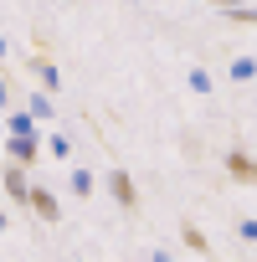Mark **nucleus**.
Masks as SVG:
<instances>
[{
  "instance_id": "9d476101",
  "label": "nucleus",
  "mask_w": 257,
  "mask_h": 262,
  "mask_svg": "<svg viewBox=\"0 0 257 262\" xmlns=\"http://www.w3.org/2000/svg\"><path fill=\"white\" fill-rule=\"evenodd\" d=\"M185 88H190V93H201V98H206V93H216V77H211V67L190 62V67H185Z\"/></svg>"
},
{
  "instance_id": "39448f33",
  "label": "nucleus",
  "mask_w": 257,
  "mask_h": 262,
  "mask_svg": "<svg viewBox=\"0 0 257 262\" xmlns=\"http://www.w3.org/2000/svg\"><path fill=\"white\" fill-rule=\"evenodd\" d=\"M47 128H36L31 118H26V108H11L6 118H0V139H41Z\"/></svg>"
},
{
  "instance_id": "1a4fd4ad",
  "label": "nucleus",
  "mask_w": 257,
  "mask_h": 262,
  "mask_svg": "<svg viewBox=\"0 0 257 262\" xmlns=\"http://www.w3.org/2000/svg\"><path fill=\"white\" fill-rule=\"evenodd\" d=\"M226 77H231V82H257V57H252V52H237V57L226 62Z\"/></svg>"
},
{
  "instance_id": "7ed1b4c3",
  "label": "nucleus",
  "mask_w": 257,
  "mask_h": 262,
  "mask_svg": "<svg viewBox=\"0 0 257 262\" xmlns=\"http://www.w3.org/2000/svg\"><path fill=\"white\" fill-rule=\"evenodd\" d=\"M0 155L21 170H31V165H41V139H0Z\"/></svg>"
},
{
  "instance_id": "aec40b11",
  "label": "nucleus",
  "mask_w": 257,
  "mask_h": 262,
  "mask_svg": "<svg viewBox=\"0 0 257 262\" xmlns=\"http://www.w3.org/2000/svg\"><path fill=\"white\" fill-rule=\"evenodd\" d=\"M252 41H257V31H252Z\"/></svg>"
},
{
  "instance_id": "412c9836",
  "label": "nucleus",
  "mask_w": 257,
  "mask_h": 262,
  "mask_svg": "<svg viewBox=\"0 0 257 262\" xmlns=\"http://www.w3.org/2000/svg\"><path fill=\"white\" fill-rule=\"evenodd\" d=\"M0 36H6V31H0Z\"/></svg>"
},
{
  "instance_id": "f3484780",
  "label": "nucleus",
  "mask_w": 257,
  "mask_h": 262,
  "mask_svg": "<svg viewBox=\"0 0 257 262\" xmlns=\"http://www.w3.org/2000/svg\"><path fill=\"white\" fill-rule=\"evenodd\" d=\"M149 262H175V257L170 252H149Z\"/></svg>"
},
{
  "instance_id": "f03ea898",
  "label": "nucleus",
  "mask_w": 257,
  "mask_h": 262,
  "mask_svg": "<svg viewBox=\"0 0 257 262\" xmlns=\"http://www.w3.org/2000/svg\"><path fill=\"white\" fill-rule=\"evenodd\" d=\"M103 185H108V195H113L123 211H139V185H134V175H128V170H108Z\"/></svg>"
},
{
  "instance_id": "4468645a",
  "label": "nucleus",
  "mask_w": 257,
  "mask_h": 262,
  "mask_svg": "<svg viewBox=\"0 0 257 262\" xmlns=\"http://www.w3.org/2000/svg\"><path fill=\"white\" fill-rule=\"evenodd\" d=\"M221 21H231V26H252V31H257V6H247V11H242V6H226Z\"/></svg>"
},
{
  "instance_id": "6e6552de",
  "label": "nucleus",
  "mask_w": 257,
  "mask_h": 262,
  "mask_svg": "<svg viewBox=\"0 0 257 262\" xmlns=\"http://www.w3.org/2000/svg\"><path fill=\"white\" fill-rule=\"evenodd\" d=\"M21 108H26V118H31V123H36V128H41V123H52V118H57V103H52V98H47V93H36V88H31V93H26V103H21Z\"/></svg>"
},
{
  "instance_id": "f8f14e48",
  "label": "nucleus",
  "mask_w": 257,
  "mask_h": 262,
  "mask_svg": "<svg viewBox=\"0 0 257 262\" xmlns=\"http://www.w3.org/2000/svg\"><path fill=\"white\" fill-rule=\"evenodd\" d=\"M47 149H52V160L72 165V134H62V128H52V134H47Z\"/></svg>"
},
{
  "instance_id": "f257e3e1",
  "label": "nucleus",
  "mask_w": 257,
  "mask_h": 262,
  "mask_svg": "<svg viewBox=\"0 0 257 262\" xmlns=\"http://www.w3.org/2000/svg\"><path fill=\"white\" fill-rule=\"evenodd\" d=\"M26 206L36 211V221H41V226H57V221H62V201H57V190H52V185H41V180H31Z\"/></svg>"
},
{
  "instance_id": "6ab92c4d",
  "label": "nucleus",
  "mask_w": 257,
  "mask_h": 262,
  "mask_svg": "<svg viewBox=\"0 0 257 262\" xmlns=\"http://www.w3.org/2000/svg\"><path fill=\"white\" fill-rule=\"evenodd\" d=\"M6 57H11V47H6V36H0V62H6Z\"/></svg>"
},
{
  "instance_id": "20e7f679",
  "label": "nucleus",
  "mask_w": 257,
  "mask_h": 262,
  "mask_svg": "<svg viewBox=\"0 0 257 262\" xmlns=\"http://www.w3.org/2000/svg\"><path fill=\"white\" fill-rule=\"evenodd\" d=\"M221 165H226V180H231V185H257V160H252L247 149H226Z\"/></svg>"
},
{
  "instance_id": "9b49d317",
  "label": "nucleus",
  "mask_w": 257,
  "mask_h": 262,
  "mask_svg": "<svg viewBox=\"0 0 257 262\" xmlns=\"http://www.w3.org/2000/svg\"><path fill=\"white\" fill-rule=\"evenodd\" d=\"M67 185H72V195H82V201H88V195L98 190V175H93L88 165H72V170H67Z\"/></svg>"
},
{
  "instance_id": "a211bd4d",
  "label": "nucleus",
  "mask_w": 257,
  "mask_h": 262,
  "mask_svg": "<svg viewBox=\"0 0 257 262\" xmlns=\"http://www.w3.org/2000/svg\"><path fill=\"white\" fill-rule=\"evenodd\" d=\"M6 231H11V216H6V211H0V236H6Z\"/></svg>"
},
{
  "instance_id": "0eeeda50",
  "label": "nucleus",
  "mask_w": 257,
  "mask_h": 262,
  "mask_svg": "<svg viewBox=\"0 0 257 262\" xmlns=\"http://www.w3.org/2000/svg\"><path fill=\"white\" fill-rule=\"evenodd\" d=\"M0 185H6V195H11L16 206H26V195H31V175H26L21 165H6V170H0Z\"/></svg>"
},
{
  "instance_id": "dca6fc26",
  "label": "nucleus",
  "mask_w": 257,
  "mask_h": 262,
  "mask_svg": "<svg viewBox=\"0 0 257 262\" xmlns=\"http://www.w3.org/2000/svg\"><path fill=\"white\" fill-rule=\"evenodd\" d=\"M11 113V88H6V77H0V118Z\"/></svg>"
},
{
  "instance_id": "423d86ee",
  "label": "nucleus",
  "mask_w": 257,
  "mask_h": 262,
  "mask_svg": "<svg viewBox=\"0 0 257 262\" xmlns=\"http://www.w3.org/2000/svg\"><path fill=\"white\" fill-rule=\"evenodd\" d=\"M31 72H36V82H41L36 93H47V98H52V93L62 88V67H57L47 52H36V57H31Z\"/></svg>"
},
{
  "instance_id": "2eb2a0df",
  "label": "nucleus",
  "mask_w": 257,
  "mask_h": 262,
  "mask_svg": "<svg viewBox=\"0 0 257 262\" xmlns=\"http://www.w3.org/2000/svg\"><path fill=\"white\" fill-rule=\"evenodd\" d=\"M237 236H242L247 247H257V221H252V216H237Z\"/></svg>"
},
{
  "instance_id": "ddd939ff",
  "label": "nucleus",
  "mask_w": 257,
  "mask_h": 262,
  "mask_svg": "<svg viewBox=\"0 0 257 262\" xmlns=\"http://www.w3.org/2000/svg\"><path fill=\"white\" fill-rule=\"evenodd\" d=\"M180 242H185V247H190V252H201V257H206V252H211V242H206V231H201V226H196V221H180Z\"/></svg>"
}]
</instances>
